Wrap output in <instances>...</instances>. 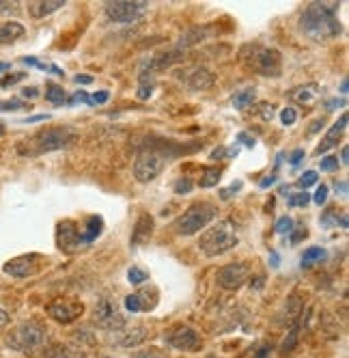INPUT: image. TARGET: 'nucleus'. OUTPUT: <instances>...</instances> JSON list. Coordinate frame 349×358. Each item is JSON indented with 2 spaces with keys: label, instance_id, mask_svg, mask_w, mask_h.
<instances>
[{
  "label": "nucleus",
  "instance_id": "1",
  "mask_svg": "<svg viewBox=\"0 0 349 358\" xmlns=\"http://www.w3.org/2000/svg\"><path fill=\"white\" fill-rule=\"evenodd\" d=\"M339 3H309L300 17V29L313 41H330L341 35Z\"/></svg>",
  "mask_w": 349,
  "mask_h": 358
},
{
  "label": "nucleus",
  "instance_id": "2",
  "mask_svg": "<svg viewBox=\"0 0 349 358\" xmlns=\"http://www.w3.org/2000/svg\"><path fill=\"white\" fill-rule=\"evenodd\" d=\"M76 141H78L76 127H69V125L47 127V130H41V132L33 134L31 138L22 141L17 145V153L24 158H37V156H43V153H50V151L67 149Z\"/></svg>",
  "mask_w": 349,
  "mask_h": 358
},
{
  "label": "nucleus",
  "instance_id": "3",
  "mask_svg": "<svg viewBox=\"0 0 349 358\" xmlns=\"http://www.w3.org/2000/svg\"><path fill=\"white\" fill-rule=\"evenodd\" d=\"M237 242H239V236H237L235 222L233 220H220V222L211 224L201 236V240H198V248L203 250L205 257H220V255L235 248Z\"/></svg>",
  "mask_w": 349,
  "mask_h": 358
},
{
  "label": "nucleus",
  "instance_id": "4",
  "mask_svg": "<svg viewBox=\"0 0 349 358\" xmlns=\"http://www.w3.org/2000/svg\"><path fill=\"white\" fill-rule=\"evenodd\" d=\"M242 61L255 69L257 73L261 76H272V78H276V76H281V69H283V59H281V52L274 48H263V45H253L248 43L242 48L239 52Z\"/></svg>",
  "mask_w": 349,
  "mask_h": 358
},
{
  "label": "nucleus",
  "instance_id": "5",
  "mask_svg": "<svg viewBox=\"0 0 349 358\" xmlns=\"http://www.w3.org/2000/svg\"><path fill=\"white\" fill-rule=\"evenodd\" d=\"M214 218H216V206L214 203L201 201L190 206L177 220H174L172 229L177 236H194L201 231V229H205Z\"/></svg>",
  "mask_w": 349,
  "mask_h": 358
},
{
  "label": "nucleus",
  "instance_id": "6",
  "mask_svg": "<svg viewBox=\"0 0 349 358\" xmlns=\"http://www.w3.org/2000/svg\"><path fill=\"white\" fill-rule=\"evenodd\" d=\"M47 339V330L39 324V322H22L20 326H15L9 337H7V345L15 352H35L39 348L45 345Z\"/></svg>",
  "mask_w": 349,
  "mask_h": 358
},
{
  "label": "nucleus",
  "instance_id": "7",
  "mask_svg": "<svg viewBox=\"0 0 349 358\" xmlns=\"http://www.w3.org/2000/svg\"><path fill=\"white\" fill-rule=\"evenodd\" d=\"M93 322H95V326H99L102 330H108V332H119L121 328H126V315H123L117 300L110 296H104L97 300L95 309H93Z\"/></svg>",
  "mask_w": 349,
  "mask_h": 358
},
{
  "label": "nucleus",
  "instance_id": "8",
  "mask_svg": "<svg viewBox=\"0 0 349 358\" xmlns=\"http://www.w3.org/2000/svg\"><path fill=\"white\" fill-rule=\"evenodd\" d=\"M149 11V3L144 0H114V3H106L104 13L110 22L117 24H134Z\"/></svg>",
  "mask_w": 349,
  "mask_h": 358
},
{
  "label": "nucleus",
  "instance_id": "9",
  "mask_svg": "<svg viewBox=\"0 0 349 358\" xmlns=\"http://www.w3.org/2000/svg\"><path fill=\"white\" fill-rule=\"evenodd\" d=\"M166 156L162 151H154V149H149V151H142L140 156L136 158L134 162V177H136V182L140 184H149V182H154V179L164 171L166 166Z\"/></svg>",
  "mask_w": 349,
  "mask_h": 358
},
{
  "label": "nucleus",
  "instance_id": "10",
  "mask_svg": "<svg viewBox=\"0 0 349 358\" xmlns=\"http://www.w3.org/2000/svg\"><path fill=\"white\" fill-rule=\"evenodd\" d=\"M84 244L87 242H84L82 229L78 227V222H73V220L59 222V227H57V246H59V250H63L67 255H73V252H78Z\"/></svg>",
  "mask_w": 349,
  "mask_h": 358
},
{
  "label": "nucleus",
  "instance_id": "11",
  "mask_svg": "<svg viewBox=\"0 0 349 358\" xmlns=\"http://www.w3.org/2000/svg\"><path fill=\"white\" fill-rule=\"evenodd\" d=\"M41 264H43L41 255L29 252V255H20V257L9 259L3 266V272L13 276V278H29V276H35L41 270Z\"/></svg>",
  "mask_w": 349,
  "mask_h": 358
},
{
  "label": "nucleus",
  "instance_id": "12",
  "mask_svg": "<svg viewBox=\"0 0 349 358\" xmlns=\"http://www.w3.org/2000/svg\"><path fill=\"white\" fill-rule=\"evenodd\" d=\"M166 343L174 350H184V352H196L201 350L203 345V339L201 335L190 328V326H174L172 330H168L166 335Z\"/></svg>",
  "mask_w": 349,
  "mask_h": 358
},
{
  "label": "nucleus",
  "instance_id": "13",
  "mask_svg": "<svg viewBox=\"0 0 349 358\" xmlns=\"http://www.w3.org/2000/svg\"><path fill=\"white\" fill-rule=\"evenodd\" d=\"M248 276H251V268H248L244 262H235V264L224 266L218 272V285L227 292H235L246 285Z\"/></svg>",
  "mask_w": 349,
  "mask_h": 358
},
{
  "label": "nucleus",
  "instance_id": "14",
  "mask_svg": "<svg viewBox=\"0 0 349 358\" xmlns=\"http://www.w3.org/2000/svg\"><path fill=\"white\" fill-rule=\"evenodd\" d=\"M45 311L59 324H71L84 313V304L78 300H54L52 304H47Z\"/></svg>",
  "mask_w": 349,
  "mask_h": 358
},
{
  "label": "nucleus",
  "instance_id": "15",
  "mask_svg": "<svg viewBox=\"0 0 349 358\" xmlns=\"http://www.w3.org/2000/svg\"><path fill=\"white\" fill-rule=\"evenodd\" d=\"M126 309L132 311V313H142V311H151L156 309L158 304V289L151 287V289H142V292H136V294H130L126 296Z\"/></svg>",
  "mask_w": 349,
  "mask_h": 358
},
{
  "label": "nucleus",
  "instance_id": "16",
  "mask_svg": "<svg viewBox=\"0 0 349 358\" xmlns=\"http://www.w3.org/2000/svg\"><path fill=\"white\" fill-rule=\"evenodd\" d=\"M321 95V87L317 83H309V85H302V87H295L289 97L291 101H295L297 106H313L315 101L319 99Z\"/></svg>",
  "mask_w": 349,
  "mask_h": 358
},
{
  "label": "nucleus",
  "instance_id": "17",
  "mask_svg": "<svg viewBox=\"0 0 349 358\" xmlns=\"http://www.w3.org/2000/svg\"><path fill=\"white\" fill-rule=\"evenodd\" d=\"M214 73L205 67H194L190 71V76L186 78V85L192 89V91H209L214 87Z\"/></svg>",
  "mask_w": 349,
  "mask_h": 358
},
{
  "label": "nucleus",
  "instance_id": "18",
  "mask_svg": "<svg viewBox=\"0 0 349 358\" xmlns=\"http://www.w3.org/2000/svg\"><path fill=\"white\" fill-rule=\"evenodd\" d=\"M154 236V218L149 216V214H140L138 220H136V227H134V231H132V240L130 244L132 246H140L144 242H149Z\"/></svg>",
  "mask_w": 349,
  "mask_h": 358
},
{
  "label": "nucleus",
  "instance_id": "19",
  "mask_svg": "<svg viewBox=\"0 0 349 358\" xmlns=\"http://www.w3.org/2000/svg\"><path fill=\"white\" fill-rule=\"evenodd\" d=\"M345 127H347V115H341V119L330 127V132L326 134V138H323V141L319 143V147H317V156H321V153L330 151V149L339 143V138H341L343 132H345Z\"/></svg>",
  "mask_w": 349,
  "mask_h": 358
},
{
  "label": "nucleus",
  "instance_id": "20",
  "mask_svg": "<svg viewBox=\"0 0 349 358\" xmlns=\"http://www.w3.org/2000/svg\"><path fill=\"white\" fill-rule=\"evenodd\" d=\"M63 5H65V0H37V3H29V13L35 20H41L50 13L63 9Z\"/></svg>",
  "mask_w": 349,
  "mask_h": 358
},
{
  "label": "nucleus",
  "instance_id": "21",
  "mask_svg": "<svg viewBox=\"0 0 349 358\" xmlns=\"http://www.w3.org/2000/svg\"><path fill=\"white\" fill-rule=\"evenodd\" d=\"M119 343L123 345V348H134V345H138V343H142L144 341V337H147V332H144V326H140V324H136V326H132V328H121L119 330Z\"/></svg>",
  "mask_w": 349,
  "mask_h": 358
},
{
  "label": "nucleus",
  "instance_id": "22",
  "mask_svg": "<svg viewBox=\"0 0 349 358\" xmlns=\"http://www.w3.org/2000/svg\"><path fill=\"white\" fill-rule=\"evenodd\" d=\"M27 35V29L20 22H3L0 24V43H13Z\"/></svg>",
  "mask_w": 349,
  "mask_h": 358
},
{
  "label": "nucleus",
  "instance_id": "23",
  "mask_svg": "<svg viewBox=\"0 0 349 358\" xmlns=\"http://www.w3.org/2000/svg\"><path fill=\"white\" fill-rule=\"evenodd\" d=\"M255 99H257V89L255 87H248L244 91H239L235 97H233V106L237 110H246L248 106H253L255 104Z\"/></svg>",
  "mask_w": 349,
  "mask_h": 358
},
{
  "label": "nucleus",
  "instance_id": "24",
  "mask_svg": "<svg viewBox=\"0 0 349 358\" xmlns=\"http://www.w3.org/2000/svg\"><path fill=\"white\" fill-rule=\"evenodd\" d=\"M45 358H87V356L78 350L67 348V345H50L45 350Z\"/></svg>",
  "mask_w": 349,
  "mask_h": 358
},
{
  "label": "nucleus",
  "instance_id": "25",
  "mask_svg": "<svg viewBox=\"0 0 349 358\" xmlns=\"http://www.w3.org/2000/svg\"><path fill=\"white\" fill-rule=\"evenodd\" d=\"M209 35V29L207 27H196V29H192V31H188L186 35H181V39H179V48H190V45H194V43H198V41H203L205 37Z\"/></svg>",
  "mask_w": 349,
  "mask_h": 358
},
{
  "label": "nucleus",
  "instance_id": "26",
  "mask_svg": "<svg viewBox=\"0 0 349 358\" xmlns=\"http://www.w3.org/2000/svg\"><path fill=\"white\" fill-rule=\"evenodd\" d=\"M102 218H97V216H91L89 220H87V229H82V236H84V242L87 244H91L99 234H102Z\"/></svg>",
  "mask_w": 349,
  "mask_h": 358
},
{
  "label": "nucleus",
  "instance_id": "27",
  "mask_svg": "<svg viewBox=\"0 0 349 358\" xmlns=\"http://www.w3.org/2000/svg\"><path fill=\"white\" fill-rule=\"evenodd\" d=\"M220 175H222V171L216 169V166L205 169V171H203V177H201V182H198V186H201V188H214V186H218Z\"/></svg>",
  "mask_w": 349,
  "mask_h": 358
},
{
  "label": "nucleus",
  "instance_id": "28",
  "mask_svg": "<svg viewBox=\"0 0 349 358\" xmlns=\"http://www.w3.org/2000/svg\"><path fill=\"white\" fill-rule=\"evenodd\" d=\"M45 99L52 101V104H63V101H65L63 87H59V85H47L45 87Z\"/></svg>",
  "mask_w": 349,
  "mask_h": 358
},
{
  "label": "nucleus",
  "instance_id": "29",
  "mask_svg": "<svg viewBox=\"0 0 349 358\" xmlns=\"http://www.w3.org/2000/svg\"><path fill=\"white\" fill-rule=\"evenodd\" d=\"M326 257V250H323L321 246H311L304 255H302V266H311L313 262H319Z\"/></svg>",
  "mask_w": 349,
  "mask_h": 358
},
{
  "label": "nucleus",
  "instance_id": "30",
  "mask_svg": "<svg viewBox=\"0 0 349 358\" xmlns=\"http://www.w3.org/2000/svg\"><path fill=\"white\" fill-rule=\"evenodd\" d=\"M287 203H289V208H306L311 203V194L306 190L304 192H295V194H291L287 199Z\"/></svg>",
  "mask_w": 349,
  "mask_h": 358
},
{
  "label": "nucleus",
  "instance_id": "31",
  "mask_svg": "<svg viewBox=\"0 0 349 358\" xmlns=\"http://www.w3.org/2000/svg\"><path fill=\"white\" fill-rule=\"evenodd\" d=\"M128 280L132 285H142L144 280H149V274L144 270H140V268H130L128 270Z\"/></svg>",
  "mask_w": 349,
  "mask_h": 358
},
{
  "label": "nucleus",
  "instance_id": "32",
  "mask_svg": "<svg viewBox=\"0 0 349 358\" xmlns=\"http://www.w3.org/2000/svg\"><path fill=\"white\" fill-rule=\"evenodd\" d=\"M274 229H276V234H281V236L291 234V231H293V218H289V216L279 218L276 224H274Z\"/></svg>",
  "mask_w": 349,
  "mask_h": 358
},
{
  "label": "nucleus",
  "instance_id": "33",
  "mask_svg": "<svg viewBox=\"0 0 349 358\" xmlns=\"http://www.w3.org/2000/svg\"><path fill=\"white\" fill-rule=\"evenodd\" d=\"M317 179H319V177H317V171H306L300 179H297V186L306 190V188H311V186L317 184Z\"/></svg>",
  "mask_w": 349,
  "mask_h": 358
},
{
  "label": "nucleus",
  "instance_id": "34",
  "mask_svg": "<svg viewBox=\"0 0 349 358\" xmlns=\"http://www.w3.org/2000/svg\"><path fill=\"white\" fill-rule=\"evenodd\" d=\"M132 358H168L162 350H158V348H149V350H140V352H136Z\"/></svg>",
  "mask_w": 349,
  "mask_h": 358
},
{
  "label": "nucleus",
  "instance_id": "35",
  "mask_svg": "<svg viewBox=\"0 0 349 358\" xmlns=\"http://www.w3.org/2000/svg\"><path fill=\"white\" fill-rule=\"evenodd\" d=\"M319 169H321L323 173H334V171H339V158H334V156L323 158V160L319 162Z\"/></svg>",
  "mask_w": 349,
  "mask_h": 358
},
{
  "label": "nucleus",
  "instance_id": "36",
  "mask_svg": "<svg viewBox=\"0 0 349 358\" xmlns=\"http://www.w3.org/2000/svg\"><path fill=\"white\" fill-rule=\"evenodd\" d=\"M190 190H192V182L188 177H181V179L174 182V192H177V194H188Z\"/></svg>",
  "mask_w": 349,
  "mask_h": 358
},
{
  "label": "nucleus",
  "instance_id": "37",
  "mask_svg": "<svg viewBox=\"0 0 349 358\" xmlns=\"http://www.w3.org/2000/svg\"><path fill=\"white\" fill-rule=\"evenodd\" d=\"M328 194H330L328 186H326V184H321V186L317 188V192H315L313 201L317 203V206H323V203H326V201H328Z\"/></svg>",
  "mask_w": 349,
  "mask_h": 358
},
{
  "label": "nucleus",
  "instance_id": "38",
  "mask_svg": "<svg viewBox=\"0 0 349 358\" xmlns=\"http://www.w3.org/2000/svg\"><path fill=\"white\" fill-rule=\"evenodd\" d=\"M136 95H138V99H149L154 95V83H140Z\"/></svg>",
  "mask_w": 349,
  "mask_h": 358
},
{
  "label": "nucleus",
  "instance_id": "39",
  "mask_svg": "<svg viewBox=\"0 0 349 358\" xmlns=\"http://www.w3.org/2000/svg\"><path fill=\"white\" fill-rule=\"evenodd\" d=\"M24 78H27V73H13V76H5V78L0 80V87H11V85H15V83L24 80Z\"/></svg>",
  "mask_w": 349,
  "mask_h": 358
},
{
  "label": "nucleus",
  "instance_id": "40",
  "mask_svg": "<svg viewBox=\"0 0 349 358\" xmlns=\"http://www.w3.org/2000/svg\"><path fill=\"white\" fill-rule=\"evenodd\" d=\"M295 119H297V113H295L293 108H285V110L281 113V121H283L285 125H293Z\"/></svg>",
  "mask_w": 349,
  "mask_h": 358
},
{
  "label": "nucleus",
  "instance_id": "41",
  "mask_svg": "<svg viewBox=\"0 0 349 358\" xmlns=\"http://www.w3.org/2000/svg\"><path fill=\"white\" fill-rule=\"evenodd\" d=\"M237 141H239V143H244L246 147H255V143H257V141H255V136H251L248 132H239V134H237Z\"/></svg>",
  "mask_w": 349,
  "mask_h": 358
},
{
  "label": "nucleus",
  "instance_id": "42",
  "mask_svg": "<svg viewBox=\"0 0 349 358\" xmlns=\"http://www.w3.org/2000/svg\"><path fill=\"white\" fill-rule=\"evenodd\" d=\"M108 91H99V93H95L93 95V99H91V104H106V101H108Z\"/></svg>",
  "mask_w": 349,
  "mask_h": 358
},
{
  "label": "nucleus",
  "instance_id": "43",
  "mask_svg": "<svg viewBox=\"0 0 349 358\" xmlns=\"http://www.w3.org/2000/svg\"><path fill=\"white\" fill-rule=\"evenodd\" d=\"M76 101H87V104H91V97H89L84 91H78L76 95H73V97L69 99V104H76Z\"/></svg>",
  "mask_w": 349,
  "mask_h": 358
},
{
  "label": "nucleus",
  "instance_id": "44",
  "mask_svg": "<svg viewBox=\"0 0 349 358\" xmlns=\"http://www.w3.org/2000/svg\"><path fill=\"white\" fill-rule=\"evenodd\" d=\"M261 117H263L265 121H272V119H274V106H272V104H263V106H261Z\"/></svg>",
  "mask_w": 349,
  "mask_h": 358
},
{
  "label": "nucleus",
  "instance_id": "45",
  "mask_svg": "<svg viewBox=\"0 0 349 358\" xmlns=\"http://www.w3.org/2000/svg\"><path fill=\"white\" fill-rule=\"evenodd\" d=\"M302 158H304V149H295V151L291 153V164H293V166H295V164H300Z\"/></svg>",
  "mask_w": 349,
  "mask_h": 358
},
{
  "label": "nucleus",
  "instance_id": "46",
  "mask_svg": "<svg viewBox=\"0 0 349 358\" xmlns=\"http://www.w3.org/2000/svg\"><path fill=\"white\" fill-rule=\"evenodd\" d=\"M22 95L33 99V97H37V95H39V89H37V87H27V89H22Z\"/></svg>",
  "mask_w": 349,
  "mask_h": 358
},
{
  "label": "nucleus",
  "instance_id": "47",
  "mask_svg": "<svg viewBox=\"0 0 349 358\" xmlns=\"http://www.w3.org/2000/svg\"><path fill=\"white\" fill-rule=\"evenodd\" d=\"M242 188V182H235L231 188H227V190H222V199H229L231 196V192H237Z\"/></svg>",
  "mask_w": 349,
  "mask_h": 358
},
{
  "label": "nucleus",
  "instance_id": "48",
  "mask_svg": "<svg viewBox=\"0 0 349 358\" xmlns=\"http://www.w3.org/2000/svg\"><path fill=\"white\" fill-rule=\"evenodd\" d=\"M9 324V313L5 306H0V328H5Z\"/></svg>",
  "mask_w": 349,
  "mask_h": 358
},
{
  "label": "nucleus",
  "instance_id": "49",
  "mask_svg": "<svg viewBox=\"0 0 349 358\" xmlns=\"http://www.w3.org/2000/svg\"><path fill=\"white\" fill-rule=\"evenodd\" d=\"M272 184H276V175H267L265 179H261V182H259L261 188H267V186H272Z\"/></svg>",
  "mask_w": 349,
  "mask_h": 358
},
{
  "label": "nucleus",
  "instance_id": "50",
  "mask_svg": "<svg viewBox=\"0 0 349 358\" xmlns=\"http://www.w3.org/2000/svg\"><path fill=\"white\" fill-rule=\"evenodd\" d=\"M22 108V101L13 99V101H7V104H3V110H17Z\"/></svg>",
  "mask_w": 349,
  "mask_h": 358
},
{
  "label": "nucleus",
  "instance_id": "51",
  "mask_svg": "<svg viewBox=\"0 0 349 358\" xmlns=\"http://www.w3.org/2000/svg\"><path fill=\"white\" fill-rule=\"evenodd\" d=\"M306 236H309V231H306V227H304L302 231H297V234H295V236L291 238V242H293V244H297V242H300L302 238H306Z\"/></svg>",
  "mask_w": 349,
  "mask_h": 358
},
{
  "label": "nucleus",
  "instance_id": "52",
  "mask_svg": "<svg viewBox=\"0 0 349 358\" xmlns=\"http://www.w3.org/2000/svg\"><path fill=\"white\" fill-rule=\"evenodd\" d=\"M334 188H336V192H341V196H343V199L347 196V182H336V186H334Z\"/></svg>",
  "mask_w": 349,
  "mask_h": 358
},
{
  "label": "nucleus",
  "instance_id": "53",
  "mask_svg": "<svg viewBox=\"0 0 349 358\" xmlns=\"http://www.w3.org/2000/svg\"><path fill=\"white\" fill-rule=\"evenodd\" d=\"M76 83L78 85H89V83H93V78H91V76H76Z\"/></svg>",
  "mask_w": 349,
  "mask_h": 358
},
{
  "label": "nucleus",
  "instance_id": "54",
  "mask_svg": "<svg viewBox=\"0 0 349 358\" xmlns=\"http://www.w3.org/2000/svg\"><path fill=\"white\" fill-rule=\"evenodd\" d=\"M347 158H349V149H347V147H343V151H341V164H345V166H347V164H349V160H347Z\"/></svg>",
  "mask_w": 349,
  "mask_h": 358
},
{
  "label": "nucleus",
  "instance_id": "55",
  "mask_svg": "<svg viewBox=\"0 0 349 358\" xmlns=\"http://www.w3.org/2000/svg\"><path fill=\"white\" fill-rule=\"evenodd\" d=\"M345 104V101H339V99H330L328 101V110H334L336 106H343Z\"/></svg>",
  "mask_w": 349,
  "mask_h": 358
},
{
  "label": "nucleus",
  "instance_id": "56",
  "mask_svg": "<svg viewBox=\"0 0 349 358\" xmlns=\"http://www.w3.org/2000/svg\"><path fill=\"white\" fill-rule=\"evenodd\" d=\"M321 125H323V119H317V121H313V127H311V134H313V132H317V130H319V127H321Z\"/></svg>",
  "mask_w": 349,
  "mask_h": 358
},
{
  "label": "nucleus",
  "instance_id": "57",
  "mask_svg": "<svg viewBox=\"0 0 349 358\" xmlns=\"http://www.w3.org/2000/svg\"><path fill=\"white\" fill-rule=\"evenodd\" d=\"M341 93H343V95L347 93V78H343V83H341Z\"/></svg>",
  "mask_w": 349,
  "mask_h": 358
},
{
  "label": "nucleus",
  "instance_id": "58",
  "mask_svg": "<svg viewBox=\"0 0 349 358\" xmlns=\"http://www.w3.org/2000/svg\"><path fill=\"white\" fill-rule=\"evenodd\" d=\"M9 69V63H0V71H7Z\"/></svg>",
  "mask_w": 349,
  "mask_h": 358
}]
</instances>
